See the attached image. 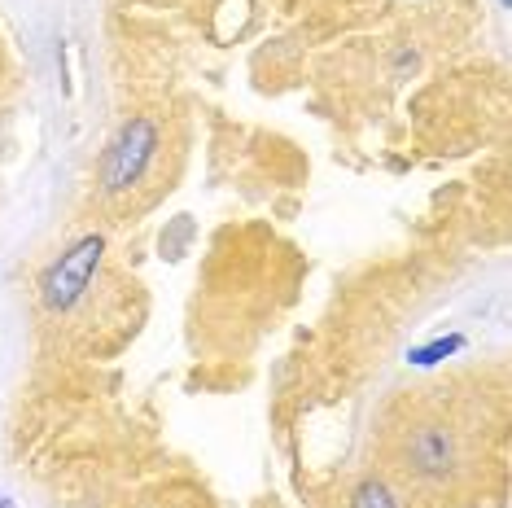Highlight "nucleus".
<instances>
[{
  "instance_id": "nucleus-2",
  "label": "nucleus",
  "mask_w": 512,
  "mask_h": 508,
  "mask_svg": "<svg viewBox=\"0 0 512 508\" xmlns=\"http://www.w3.org/2000/svg\"><path fill=\"white\" fill-rule=\"evenodd\" d=\"M101 254H106V241H101V237L75 241V246L66 250L49 272H44V281H40L44 307H49V311H71L79 298L88 294L92 276H97V268H101Z\"/></svg>"
},
{
  "instance_id": "nucleus-3",
  "label": "nucleus",
  "mask_w": 512,
  "mask_h": 508,
  "mask_svg": "<svg viewBox=\"0 0 512 508\" xmlns=\"http://www.w3.org/2000/svg\"><path fill=\"white\" fill-rule=\"evenodd\" d=\"M154 149H158V127L149 119H132L114 136L110 154H106V167H101V184L106 193H127L136 180L145 176V167L154 163Z\"/></svg>"
},
{
  "instance_id": "nucleus-1",
  "label": "nucleus",
  "mask_w": 512,
  "mask_h": 508,
  "mask_svg": "<svg viewBox=\"0 0 512 508\" xmlns=\"http://www.w3.org/2000/svg\"><path fill=\"white\" fill-rule=\"evenodd\" d=\"M399 456H403L407 473H416V478H425V482H442L460 465V434L438 417L412 421L399 438Z\"/></svg>"
},
{
  "instance_id": "nucleus-5",
  "label": "nucleus",
  "mask_w": 512,
  "mask_h": 508,
  "mask_svg": "<svg viewBox=\"0 0 512 508\" xmlns=\"http://www.w3.org/2000/svg\"><path fill=\"white\" fill-rule=\"evenodd\" d=\"M460 351V338H438V342H429V346H416L412 355H407V360L412 364H438V360H447V355H456Z\"/></svg>"
},
{
  "instance_id": "nucleus-6",
  "label": "nucleus",
  "mask_w": 512,
  "mask_h": 508,
  "mask_svg": "<svg viewBox=\"0 0 512 508\" xmlns=\"http://www.w3.org/2000/svg\"><path fill=\"white\" fill-rule=\"evenodd\" d=\"M504 5H508V0H504Z\"/></svg>"
},
{
  "instance_id": "nucleus-4",
  "label": "nucleus",
  "mask_w": 512,
  "mask_h": 508,
  "mask_svg": "<svg viewBox=\"0 0 512 508\" xmlns=\"http://www.w3.org/2000/svg\"><path fill=\"white\" fill-rule=\"evenodd\" d=\"M351 508H399V500H394V495H390L386 482H364V487L355 491Z\"/></svg>"
}]
</instances>
